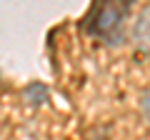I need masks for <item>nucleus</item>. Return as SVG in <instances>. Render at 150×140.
<instances>
[{"mask_svg":"<svg viewBox=\"0 0 150 140\" xmlns=\"http://www.w3.org/2000/svg\"><path fill=\"white\" fill-rule=\"evenodd\" d=\"M133 0H95L83 18V33L108 45H120L125 38V20Z\"/></svg>","mask_w":150,"mask_h":140,"instance_id":"1","label":"nucleus"},{"mask_svg":"<svg viewBox=\"0 0 150 140\" xmlns=\"http://www.w3.org/2000/svg\"><path fill=\"white\" fill-rule=\"evenodd\" d=\"M133 40H135V48L138 50L150 53V5H145L143 10H140V15L135 18Z\"/></svg>","mask_w":150,"mask_h":140,"instance_id":"2","label":"nucleus"},{"mask_svg":"<svg viewBox=\"0 0 150 140\" xmlns=\"http://www.w3.org/2000/svg\"><path fill=\"white\" fill-rule=\"evenodd\" d=\"M140 113H143V118H145V123L150 125V88L143 93V100H140Z\"/></svg>","mask_w":150,"mask_h":140,"instance_id":"3","label":"nucleus"}]
</instances>
